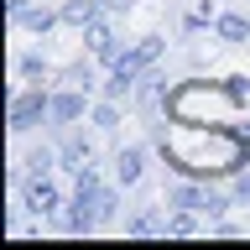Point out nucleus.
I'll use <instances>...</instances> for the list:
<instances>
[{"label":"nucleus","instance_id":"obj_17","mask_svg":"<svg viewBox=\"0 0 250 250\" xmlns=\"http://www.w3.org/2000/svg\"><path fill=\"white\" fill-rule=\"evenodd\" d=\"M234 198L250 203V172H240V177H234Z\"/></svg>","mask_w":250,"mask_h":250},{"label":"nucleus","instance_id":"obj_5","mask_svg":"<svg viewBox=\"0 0 250 250\" xmlns=\"http://www.w3.org/2000/svg\"><path fill=\"white\" fill-rule=\"evenodd\" d=\"M104 0H68V5H62V11H58V21H62V26H83V31H89L94 26V21H104Z\"/></svg>","mask_w":250,"mask_h":250},{"label":"nucleus","instance_id":"obj_16","mask_svg":"<svg viewBox=\"0 0 250 250\" xmlns=\"http://www.w3.org/2000/svg\"><path fill=\"white\" fill-rule=\"evenodd\" d=\"M16 73H21V78H47V62L37 58V52H26V58L16 62Z\"/></svg>","mask_w":250,"mask_h":250},{"label":"nucleus","instance_id":"obj_14","mask_svg":"<svg viewBox=\"0 0 250 250\" xmlns=\"http://www.w3.org/2000/svg\"><path fill=\"white\" fill-rule=\"evenodd\" d=\"M94 125H99V130H115V125H120V104H115V99H104V104L94 109Z\"/></svg>","mask_w":250,"mask_h":250},{"label":"nucleus","instance_id":"obj_13","mask_svg":"<svg viewBox=\"0 0 250 250\" xmlns=\"http://www.w3.org/2000/svg\"><path fill=\"white\" fill-rule=\"evenodd\" d=\"M125 229H130V234H172V219H162V214H136Z\"/></svg>","mask_w":250,"mask_h":250},{"label":"nucleus","instance_id":"obj_2","mask_svg":"<svg viewBox=\"0 0 250 250\" xmlns=\"http://www.w3.org/2000/svg\"><path fill=\"white\" fill-rule=\"evenodd\" d=\"M16 193H21V208H31V214H52V208H62L58 183H52V177H26Z\"/></svg>","mask_w":250,"mask_h":250},{"label":"nucleus","instance_id":"obj_4","mask_svg":"<svg viewBox=\"0 0 250 250\" xmlns=\"http://www.w3.org/2000/svg\"><path fill=\"white\" fill-rule=\"evenodd\" d=\"M52 167H58V151L52 146H37V151H26L21 167H11V188H21L26 177H52Z\"/></svg>","mask_w":250,"mask_h":250},{"label":"nucleus","instance_id":"obj_8","mask_svg":"<svg viewBox=\"0 0 250 250\" xmlns=\"http://www.w3.org/2000/svg\"><path fill=\"white\" fill-rule=\"evenodd\" d=\"M58 83H62V89H83V94H89L94 89V83H99V62H68V68H62V73H58Z\"/></svg>","mask_w":250,"mask_h":250},{"label":"nucleus","instance_id":"obj_15","mask_svg":"<svg viewBox=\"0 0 250 250\" xmlns=\"http://www.w3.org/2000/svg\"><path fill=\"white\" fill-rule=\"evenodd\" d=\"M115 214H120V193H115V188H104V193H99V224H109Z\"/></svg>","mask_w":250,"mask_h":250},{"label":"nucleus","instance_id":"obj_9","mask_svg":"<svg viewBox=\"0 0 250 250\" xmlns=\"http://www.w3.org/2000/svg\"><path fill=\"white\" fill-rule=\"evenodd\" d=\"M58 162L78 172L83 162H89V141H83V136H62V141H58Z\"/></svg>","mask_w":250,"mask_h":250},{"label":"nucleus","instance_id":"obj_6","mask_svg":"<svg viewBox=\"0 0 250 250\" xmlns=\"http://www.w3.org/2000/svg\"><path fill=\"white\" fill-rule=\"evenodd\" d=\"M83 99H89L83 89H62V94H52V115H47V120H52V125H73L78 115H83Z\"/></svg>","mask_w":250,"mask_h":250},{"label":"nucleus","instance_id":"obj_11","mask_svg":"<svg viewBox=\"0 0 250 250\" xmlns=\"http://www.w3.org/2000/svg\"><path fill=\"white\" fill-rule=\"evenodd\" d=\"M214 31H219V42H245V37H250V21H245V16H219V21H214Z\"/></svg>","mask_w":250,"mask_h":250},{"label":"nucleus","instance_id":"obj_1","mask_svg":"<svg viewBox=\"0 0 250 250\" xmlns=\"http://www.w3.org/2000/svg\"><path fill=\"white\" fill-rule=\"evenodd\" d=\"M47 115H52V94H47V89H16L11 94V130H16V136L37 130Z\"/></svg>","mask_w":250,"mask_h":250},{"label":"nucleus","instance_id":"obj_3","mask_svg":"<svg viewBox=\"0 0 250 250\" xmlns=\"http://www.w3.org/2000/svg\"><path fill=\"white\" fill-rule=\"evenodd\" d=\"M89 58L94 62H104V68H115V62L125 58V47H120V37L104 26V21H94L89 26Z\"/></svg>","mask_w":250,"mask_h":250},{"label":"nucleus","instance_id":"obj_18","mask_svg":"<svg viewBox=\"0 0 250 250\" xmlns=\"http://www.w3.org/2000/svg\"><path fill=\"white\" fill-rule=\"evenodd\" d=\"M125 5H130V0H104V11H125Z\"/></svg>","mask_w":250,"mask_h":250},{"label":"nucleus","instance_id":"obj_12","mask_svg":"<svg viewBox=\"0 0 250 250\" xmlns=\"http://www.w3.org/2000/svg\"><path fill=\"white\" fill-rule=\"evenodd\" d=\"M125 58H130V62H136V68H141V73H146V68H151L156 58H162V37H141V42L130 47Z\"/></svg>","mask_w":250,"mask_h":250},{"label":"nucleus","instance_id":"obj_10","mask_svg":"<svg viewBox=\"0 0 250 250\" xmlns=\"http://www.w3.org/2000/svg\"><path fill=\"white\" fill-rule=\"evenodd\" d=\"M229 208V198L219 193V188H198V198H193V214H203V219H219Z\"/></svg>","mask_w":250,"mask_h":250},{"label":"nucleus","instance_id":"obj_7","mask_svg":"<svg viewBox=\"0 0 250 250\" xmlns=\"http://www.w3.org/2000/svg\"><path fill=\"white\" fill-rule=\"evenodd\" d=\"M141 172H146V146H120V151H115V177L130 188Z\"/></svg>","mask_w":250,"mask_h":250}]
</instances>
